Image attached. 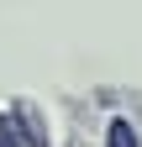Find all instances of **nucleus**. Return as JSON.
<instances>
[{"instance_id":"obj_1","label":"nucleus","mask_w":142,"mask_h":147,"mask_svg":"<svg viewBox=\"0 0 142 147\" xmlns=\"http://www.w3.org/2000/svg\"><path fill=\"white\" fill-rule=\"evenodd\" d=\"M111 142H116V147H137V137H132V126H126V121H116V126H111Z\"/></svg>"},{"instance_id":"obj_2","label":"nucleus","mask_w":142,"mask_h":147,"mask_svg":"<svg viewBox=\"0 0 142 147\" xmlns=\"http://www.w3.org/2000/svg\"><path fill=\"white\" fill-rule=\"evenodd\" d=\"M0 147H16V137H11V126L0 121Z\"/></svg>"}]
</instances>
